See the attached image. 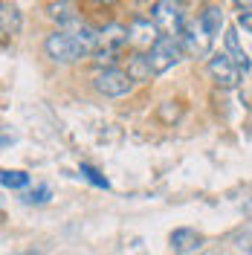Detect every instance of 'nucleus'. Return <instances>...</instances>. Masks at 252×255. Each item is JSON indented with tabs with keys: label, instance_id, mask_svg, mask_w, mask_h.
<instances>
[{
	"label": "nucleus",
	"instance_id": "1a4fd4ad",
	"mask_svg": "<svg viewBox=\"0 0 252 255\" xmlns=\"http://www.w3.org/2000/svg\"><path fill=\"white\" fill-rule=\"evenodd\" d=\"M171 250L177 255H191V253H197L200 250V235L194 232V229H174L171 232Z\"/></svg>",
	"mask_w": 252,
	"mask_h": 255
},
{
	"label": "nucleus",
	"instance_id": "aec40b11",
	"mask_svg": "<svg viewBox=\"0 0 252 255\" xmlns=\"http://www.w3.org/2000/svg\"><path fill=\"white\" fill-rule=\"evenodd\" d=\"M238 6H241V9H250V6H252V3H247V6H244V3H238Z\"/></svg>",
	"mask_w": 252,
	"mask_h": 255
},
{
	"label": "nucleus",
	"instance_id": "9b49d317",
	"mask_svg": "<svg viewBox=\"0 0 252 255\" xmlns=\"http://www.w3.org/2000/svg\"><path fill=\"white\" fill-rule=\"evenodd\" d=\"M125 73L130 76V81H148L151 76H154L148 55H142V52H133V55L127 58V70Z\"/></svg>",
	"mask_w": 252,
	"mask_h": 255
},
{
	"label": "nucleus",
	"instance_id": "7ed1b4c3",
	"mask_svg": "<svg viewBox=\"0 0 252 255\" xmlns=\"http://www.w3.org/2000/svg\"><path fill=\"white\" fill-rule=\"evenodd\" d=\"M180 58H183V41H180V38H171V35H159V41L151 47V52H148V61H151L154 76L168 73Z\"/></svg>",
	"mask_w": 252,
	"mask_h": 255
},
{
	"label": "nucleus",
	"instance_id": "f03ea898",
	"mask_svg": "<svg viewBox=\"0 0 252 255\" xmlns=\"http://www.w3.org/2000/svg\"><path fill=\"white\" fill-rule=\"evenodd\" d=\"M151 20L157 23V29H162V35H171L180 38L186 29V12H183V3H168V0H159L151 6Z\"/></svg>",
	"mask_w": 252,
	"mask_h": 255
},
{
	"label": "nucleus",
	"instance_id": "6e6552de",
	"mask_svg": "<svg viewBox=\"0 0 252 255\" xmlns=\"http://www.w3.org/2000/svg\"><path fill=\"white\" fill-rule=\"evenodd\" d=\"M130 44V32L122 23H108L105 29H99V49H111V52H119V49Z\"/></svg>",
	"mask_w": 252,
	"mask_h": 255
},
{
	"label": "nucleus",
	"instance_id": "423d86ee",
	"mask_svg": "<svg viewBox=\"0 0 252 255\" xmlns=\"http://www.w3.org/2000/svg\"><path fill=\"white\" fill-rule=\"evenodd\" d=\"M209 73H212V79L218 81L221 87H238V81H241V70H238V64L226 52L209 58Z\"/></svg>",
	"mask_w": 252,
	"mask_h": 255
},
{
	"label": "nucleus",
	"instance_id": "412c9836",
	"mask_svg": "<svg viewBox=\"0 0 252 255\" xmlns=\"http://www.w3.org/2000/svg\"><path fill=\"white\" fill-rule=\"evenodd\" d=\"M247 212H252V200H250V203H247Z\"/></svg>",
	"mask_w": 252,
	"mask_h": 255
},
{
	"label": "nucleus",
	"instance_id": "4468645a",
	"mask_svg": "<svg viewBox=\"0 0 252 255\" xmlns=\"http://www.w3.org/2000/svg\"><path fill=\"white\" fill-rule=\"evenodd\" d=\"M200 23L206 26V32L215 38V35H221L223 29V12H221V6H206L203 9V15H200Z\"/></svg>",
	"mask_w": 252,
	"mask_h": 255
},
{
	"label": "nucleus",
	"instance_id": "f3484780",
	"mask_svg": "<svg viewBox=\"0 0 252 255\" xmlns=\"http://www.w3.org/2000/svg\"><path fill=\"white\" fill-rule=\"evenodd\" d=\"M113 61H116V52H111V49H96L93 52V64L99 70H113Z\"/></svg>",
	"mask_w": 252,
	"mask_h": 255
},
{
	"label": "nucleus",
	"instance_id": "9d476101",
	"mask_svg": "<svg viewBox=\"0 0 252 255\" xmlns=\"http://www.w3.org/2000/svg\"><path fill=\"white\" fill-rule=\"evenodd\" d=\"M223 44H226V55L238 64V70H241V73H247V70H250V55H247L244 47H241V38H238L235 26H229V29L223 32Z\"/></svg>",
	"mask_w": 252,
	"mask_h": 255
},
{
	"label": "nucleus",
	"instance_id": "a211bd4d",
	"mask_svg": "<svg viewBox=\"0 0 252 255\" xmlns=\"http://www.w3.org/2000/svg\"><path fill=\"white\" fill-rule=\"evenodd\" d=\"M23 200H26V203H47L49 200V186H38V189L26 191Z\"/></svg>",
	"mask_w": 252,
	"mask_h": 255
},
{
	"label": "nucleus",
	"instance_id": "f8f14e48",
	"mask_svg": "<svg viewBox=\"0 0 252 255\" xmlns=\"http://www.w3.org/2000/svg\"><path fill=\"white\" fill-rule=\"evenodd\" d=\"M47 12L52 20H58V29L67 26V23H73V20H79V12H76V3H49Z\"/></svg>",
	"mask_w": 252,
	"mask_h": 255
},
{
	"label": "nucleus",
	"instance_id": "ddd939ff",
	"mask_svg": "<svg viewBox=\"0 0 252 255\" xmlns=\"http://www.w3.org/2000/svg\"><path fill=\"white\" fill-rule=\"evenodd\" d=\"M0 20H3V35H17L20 29V9L12 3H3L0 6Z\"/></svg>",
	"mask_w": 252,
	"mask_h": 255
},
{
	"label": "nucleus",
	"instance_id": "6ab92c4d",
	"mask_svg": "<svg viewBox=\"0 0 252 255\" xmlns=\"http://www.w3.org/2000/svg\"><path fill=\"white\" fill-rule=\"evenodd\" d=\"M238 26H244V32H252V12H241L238 15Z\"/></svg>",
	"mask_w": 252,
	"mask_h": 255
},
{
	"label": "nucleus",
	"instance_id": "dca6fc26",
	"mask_svg": "<svg viewBox=\"0 0 252 255\" xmlns=\"http://www.w3.org/2000/svg\"><path fill=\"white\" fill-rule=\"evenodd\" d=\"M79 174L84 177V180H90L93 186H99V189H111L108 177H102V174H99V171L93 168V165H87V162H81V165H79Z\"/></svg>",
	"mask_w": 252,
	"mask_h": 255
},
{
	"label": "nucleus",
	"instance_id": "0eeeda50",
	"mask_svg": "<svg viewBox=\"0 0 252 255\" xmlns=\"http://www.w3.org/2000/svg\"><path fill=\"white\" fill-rule=\"evenodd\" d=\"M127 32H130V44H133V47H154L159 41L157 23H154V20H145V17H133L130 26H127Z\"/></svg>",
	"mask_w": 252,
	"mask_h": 255
},
{
	"label": "nucleus",
	"instance_id": "20e7f679",
	"mask_svg": "<svg viewBox=\"0 0 252 255\" xmlns=\"http://www.w3.org/2000/svg\"><path fill=\"white\" fill-rule=\"evenodd\" d=\"M93 87L96 93H102L105 99H122V96L130 93V87H133V81L127 76L125 70H99L93 76Z\"/></svg>",
	"mask_w": 252,
	"mask_h": 255
},
{
	"label": "nucleus",
	"instance_id": "f257e3e1",
	"mask_svg": "<svg viewBox=\"0 0 252 255\" xmlns=\"http://www.w3.org/2000/svg\"><path fill=\"white\" fill-rule=\"evenodd\" d=\"M99 49V32H93L90 26H79L73 32L55 29L52 35H47L44 41V52L55 64H73L79 58H87Z\"/></svg>",
	"mask_w": 252,
	"mask_h": 255
},
{
	"label": "nucleus",
	"instance_id": "2eb2a0df",
	"mask_svg": "<svg viewBox=\"0 0 252 255\" xmlns=\"http://www.w3.org/2000/svg\"><path fill=\"white\" fill-rule=\"evenodd\" d=\"M0 183H3V189L20 191V189L29 186V174H26V171H12V168H6V171L0 174Z\"/></svg>",
	"mask_w": 252,
	"mask_h": 255
},
{
	"label": "nucleus",
	"instance_id": "39448f33",
	"mask_svg": "<svg viewBox=\"0 0 252 255\" xmlns=\"http://www.w3.org/2000/svg\"><path fill=\"white\" fill-rule=\"evenodd\" d=\"M180 41H183V49H186L189 55H194V58L209 55V47H212V35L206 32V26L200 23V17L186 23V29H183V35H180Z\"/></svg>",
	"mask_w": 252,
	"mask_h": 255
}]
</instances>
